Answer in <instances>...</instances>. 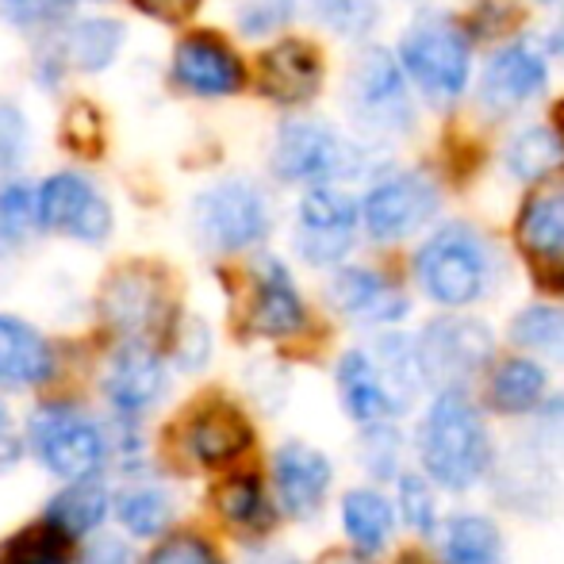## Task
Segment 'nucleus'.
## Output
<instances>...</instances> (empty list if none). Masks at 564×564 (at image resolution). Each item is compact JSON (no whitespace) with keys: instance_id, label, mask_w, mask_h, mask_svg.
<instances>
[{"instance_id":"obj_1","label":"nucleus","mask_w":564,"mask_h":564,"mask_svg":"<svg viewBox=\"0 0 564 564\" xmlns=\"http://www.w3.org/2000/svg\"><path fill=\"white\" fill-rule=\"evenodd\" d=\"M415 453L419 473L449 496L473 491L496 468L488 419L468 392H434L426 415L419 419Z\"/></svg>"},{"instance_id":"obj_2","label":"nucleus","mask_w":564,"mask_h":564,"mask_svg":"<svg viewBox=\"0 0 564 564\" xmlns=\"http://www.w3.org/2000/svg\"><path fill=\"white\" fill-rule=\"evenodd\" d=\"M415 284L431 304L460 312L480 304L496 284V253L488 238L468 224L438 227L415 250Z\"/></svg>"},{"instance_id":"obj_3","label":"nucleus","mask_w":564,"mask_h":564,"mask_svg":"<svg viewBox=\"0 0 564 564\" xmlns=\"http://www.w3.org/2000/svg\"><path fill=\"white\" fill-rule=\"evenodd\" d=\"M408 82L423 93L426 105L449 108L460 100L473 77V39L446 12H426L403 31L400 58Z\"/></svg>"},{"instance_id":"obj_4","label":"nucleus","mask_w":564,"mask_h":564,"mask_svg":"<svg viewBox=\"0 0 564 564\" xmlns=\"http://www.w3.org/2000/svg\"><path fill=\"white\" fill-rule=\"evenodd\" d=\"M188 224H193L196 242L208 253H246L269 238L273 208L253 181L227 177L193 196Z\"/></svg>"},{"instance_id":"obj_5","label":"nucleus","mask_w":564,"mask_h":564,"mask_svg":"<svg viewBox=\"0 0 564 564\" xmlns=\"http://www.w3.org/2000/svg\"><path fill=\"white\" fill-rule=\"evenodd\" d=\"M415 361L426 392H468L496 361V338L488 323L449 312L415 335Z\"/></svg>"},{"instance_id":"obj_6","label":"nucleus","mask_w":564,"mask_h":564,"mask_svg":"<svg viewBox=\"0 0 564 564\" xmlns=\"http://www.w3.org/2000/svg\"><path fill=\"white\" fill-rule=\"evenodd\" d=\"M23 446L35 453V460L58 480H77V476L100 473L112 457L108 431L74 403H43L31 411Z\"/></svg>"},{"instance_id":"obj_7","label":"nucleus","mask_w":564,"mask_h":564,"mask_svg":"<svg viewBox=\"0 0 564 564\" xmlns=\"http://www.w3.org/2000/svg\"><path fill=\"white\" fill-rule=\"evenodd\" d=\"M346 112L357 131L377 134H408L415 123V100L411 82L392 51L384 46H365L346 74Z\"/></svg>"},{"instance_id":"obj_8","label":"nucleus","mask_w":564,"mask_h":564,"mask_svg":"<svg viewBox=\"0 0 564 564\" xmlns=\"http://www.w3.org/2000/svg\"><path fill=\"white\" fill-rule=\"evenodd\" d=\"M269 170L284 185H335L361 173V150L319 119H289L276 127Z\"/></svg>"},{"instance_id":"obj_9","label":"nucleus","mask_w":564,"mask_h":564,"mask_svg":"<svg viewBox=\"0 0 564 564\" xmlns=\"http://www.w3.org/2000/svg\"><path fill=\"white\" fill-rule=\"evenodd\" d=\"M35 219L46 235L74 238L85 246L108 242L116 227L108 196L77 170H58L43 177V185H35Z\"/></svg>"},{"instance_id":"obj_10","label":"nucleus","mask_w":564,"mask_h":564,"mask_svg":"<svg viewBox=\"0 0 564 564\" xmlns=\"http://www.w3.org/2000/svg\"><path fill=\"white\" fill-rule=\"evenodd\" d=\"M442 208V188L419 170H395L380 177L357 204L361 227L372 242H403L419 235Z\"/></svg>"},{"instance_id":"obj_11","label":"nucleus","mask_w":564,"mask_h":564,"mask_svg":"<svg viewBox=\"0 0 564 564\" xmlns=\"http://www.w3.org/2000/svg\"><path fill=\"white\" fill-rule=\"evenodd\" d=\"M361 227V212L349 193L335 185H307V193L296 204V227L292 246L315 269H335L349 258Z\"/></svg>"},{"instance_id":"obj_12","label":"nucleus","mask_w":564,"mask_h":564,"mask_svg":"<svg viewBox=\"0 0 564 564\" xmlns=\"http://www.w3.org/2000/svg\"><path fill=\"white\" fill-rule=\"evenodd\" d=\"M550 85V66L545 54L527 39L499 46L480 69V85H476V100L488 116L503 119L522 112L527 105H534Z\"/></svg>"},{"instance_id":"obj_13","label":"nucleus","mask_w":564,"mask_h":564,"mask_svg":"<svg viewBox=\"0 0 564 564\" xmlns=\"http://www.w3.org/2000/svg\"><path fill=\"white\" fill-rule=\"evenodd\" d=\"M522 258L545 281H564V173L534 181L514 224ZM564 289V284H561Z\"/></svg>"},{"instance_id":"obj_14","label":"nucleus","mask_w":564,"mask_h":564,"mask_svg":"<svg viewBox=\"0 0 564 564\" xmlns=\"http://www.w3.org/2000/svg\"><path fill=\"white\" fill-rule=\"evenodd\" d=\"M173 85L196 100H227L246 89V66L227 39L193 31L173 51Z\"/></svg>"},{"instance_id":"obj_15","label":"nucleus","mask_w":564,"mask_h":564,"mask_svg":"<svg viewBox=\"0 0 564 564\" xmlns=\"http://www.w3.org/2000/svg\"><path fill=\"white\" fill-rule=\"evenodd\" d=\"M327 304L357 327H395L411 312L408 292L369 265H335V276L327 281Z\"/></svg>"},{"instance_id":"obj_16","label":"nucleus","mask_w":564,"mask_h":564,"mask_svg":"<svg viewBox=\"0 0 564 564\" xmlns=\"http://www.w3.org/2000/svg\"><path fill=\"white\" fill-rule=\"evenodd\" d=\"M335 484V465L307 442H284L273 453V499L276 511L292 522H312L323 511Z\"/></svg>"},{"instance_id":"obj_17","label":"nucleus","mask_w":564,"mask_h":564,"mask_svg":"<svg viewBox=\"0 0 564 564\" xmlns=\"http://www.w3.org/2000/svg\"><path fill=\"white\" fill-rule=\"evenodd\" d=\"M100 312L123 341H150L165 323L162 276L142 265L119 269L100 292Z\"/></svg>"},{"instance_id":"obj_18","label":"nucleus","mask_w":564,"mask_h":564,"mask_svg":"<svg viewBox=\"0 0 564 564\" xmlns=\"http://www.w3.org/2000/svg\"><path fill=\"white\" fill-rule=\"evenodd\" d=\"M307 327V304L292 281L289 265L261 258L253 269L250 296H246V330L258 338H296Z\"/></svg>"},{"instance_id":"obj_19","label":"nucleus","mask_w":564,"mask_h":564,"mask_svg":"<svg viewBox=\"0 0 564 564\" xmlns=\"http://www.w3.org/2000/svg\"><path fill=\"white\" fill-rule=\"evenodd\" d=\"M185 446L204 468H224L253 446V426L238 403L212 395L185 415Z\"/></svg>"},{"instance_id":"obj_20","label":"nucleus","mask_w":564,"mask_h":564,"mask_svg":"<svg viewBox=\"0 0 564 564\" xmlns=\"http://www.w3.org/2000/svg\"><path fill=\"white\" fill-rule=\"evenodd\" d=\"M258 89L281 108L312 105L323 89V58L307 39H281L258 58Z\"/></svg>"},{"instance_id":"obj_21","label":"nucleus","mask_w":564,"mask_h":564,"mask_svg":"<svg viewBox=\"0 0 564 564\" xmlns=\"http://www.w3.org/2000/svg\"><path fill=\"white\" fill-rule=\"evenodd\" d=\"M105 395L119 419H139L165 395V357L150 341H123L105 372Z\"/></svg>"},{"instance_id":"obj_22","label":"nucleus","mask_w":564,"mask_h":564,"mask_svg":"<svg viewBox=\"0 0 564 564\" xmlns=\"http://www.w3.org/2000/svg\"><path fill=\"white\" fill-rule=\"evenodd\" d=\"M335 384H338L341 411H346L354 426L384 423V419H403L400 403H395L392 388H388L384 372L377 369V361H372L369 349H349V354L338 357Z\"/></svg>"},{"instance_id":"obj_23","label":"nucleus","mask_w":564,"mask_h":564,"mask_svg":"<svg viewBox=\"0 0 564 564\" xmlns=\"http://www.w3.org/2000/svg\"><path fill=\"white\" fill-rule=\"evenodd\" d=\"M545 400H550V372L534 357H499L484 369V408L496 415H534Z\"/></svg>"},{"instance_id":"obj_24","label":"nucleus","mask_w":564,"mask_h":564,"mask_svg":"<svg viewBox=\"0 0 564 564\" xmlns=\"http://www.w3.org/2000/svg\"><path fill=\"white\" fill-rule=\"evenodd\" d=\"M54 346L20 315H0V388H39L54 377Z\"/></svg>"},{"instance_id":"obj_25","label":"nucleus","mask_w":564,"mask_h":564,"mask_svg":"<svg viewBox=\"0 0 564 564\" xmlns=\"http://www.w3.org/2000/svg\"><path fill=\"white\" fill-rule=\"evenodd\" d=\"M123 43L127 28L112 15H82V20H74L62 31V39L54 43V54L62 58V66L77 69V74H105L123 54Z\"/></svg>"},{"instance_id":"obj_26","label":"nucleus","mask_w":564,"mask_h":564,"mask_svg":"<svg viewBox=\"0 0 564 564\" xmlns=\"http://www.w3.org/2000/svg\"><path fill=\"white\" fill-rule=\"evenodd\" d=\"M438 564H507L503 530L488 514H449L438 522Z\"/></svg>"},{"instance_id":"obj_27","label":"nucleus","mask_w":564,"mask_h":564,"mask_svg":"<svg viewBox=\"0 0 564 564\" xmlns=\"http://www.w3.org/2000/svg\"><path fill=\"white\" fill-rule=\"evenodd\" d=\"M108 511H112V491H108L105 476L89 473L77 476V480H66V488L46 503L43 519L77 542V538L97 534L100 522L108 519Z\"/></svg>"},{"instance_id":"obj_28","label":"nucleus","mask_w":564,"mask_h":564,"mask_svg":"<svg viewBox=\"0 0 564 564\" xmlns=\"http://www.w3.org/2000/svg\"><path fill=\"white\" fill-rule=\"evenodd\" d=\"M341 530L349 538V550L365 557H380L392 542L395 530V503L380 488H349L341 496Z\"/></svg>"},{"instance_id":"obj_29","label":"nucleus","mask_w":564,"mask_h":564,"mask_svg":"<svg viewBox=\"0 0 564 564\" xmlns=\"http://www.w3.org/2000/svg\"><path fill=\"white\" fill-rule=\"evenodd\" d=\"M212 503H216L219 519L253 538L269 534V530L276 527V519H281V511H276V503L269 499L261 476H253V473H235V476H227V480H219L216 491H212Z\"/></svg>"},{"instance_id":"obj_30","label":"nucleus","mask_w":564,"mask_h":564,"mask_svg":"<svg viewBox=\"0 0 564 564\" xmlns=\"http://www.w3.org/2000/svg\"><path fill=\"white\" fill-rule=\"evenodd\" d=\"M507 341L538 361L564 365V307L527 304L507 327Z\"/></svg>"},{"instance_id":"obj_31","label":"nucleus","mask_w":564,"mask_h":564,"mask_svg":"<svg viewBox=\"0 0 564 564\" xmlns=\"http://www.w3.org/2000/svg\"><path fill=\"white\" fill-rule=\"evenodd\" d=\"M112 511L131 538H162L173 522V499L154 484H131L116 496Z\"/></svg>"},{"instance_id":"obj_32","label":"nucleus","mask_w":564,"mask_h":564,"mask_svg":"<svg viewBox=\"0 0 564 564\" xmlns=\"http://www.w3.org/2000/svg\"><path fill=\"white\" fill-rule=\"evenodd\" d=\"M0 564H74V538L39 519L0 542Z\"/></svg>"},{"instance_id":"obj_33","label":"nucleus","mask_w":564,"mask_h":564,"mask_svg":"<svg viewBox=\"0 0 564 564\" xmlns=\"http://www.w3.org/2000/svg\"><path fill=\"white\" fill-rule=\"evenodd\" d=\"M561 162H564L561 142L553 139V131L542 123L522 127V131L511 139V147H507V170H511L519 181H527V185L557 173Z\"/></svg>"},{"instance_id":"obj_34","label":"nucleus","mask_w":564,"mask_h":564,"mask_svg":"<svg viewBox=\"0 0 564 564\" xmlns=\"http://www.w3.org/2000/svg\"><path fill=\"white\" fill-rule=\"evenodd\" d=\"M361 431V442H357V460L369 473V480L384 484L400 476V457H403V434L395 426V419H384V423H369L357 426Z\"/></svg>"},{"instance_id":"obj_35","label":"nucleus","mask_w":564,"mask_h":564,"mask_svg":"<svg viewBox=\"0 0 564 564\" xmlns=\"http://www.w3.org/2000/svg\"><path fill=\"white\" fill-rule=\"evenodd\" d=\"M395 511L403 514L411 530L426 542L438 534V499H434V484L423 473H400L395 476Z\"/></svg>"},{"instance_id":"obj_36","label":"nucleus","mask_w":564,"mask_h":564,"mask_svg":"<svg viewBox=\"0 0 564 564\" xmlns=\"http://www.w3.org/2000/svg\"><path fill=\"white\" fill-rule=\"evenodd\" d=\"M35 230V185L4 177L0 181V246H23Z\"/></svg>"},{"instance_id":"obj_37","label":"nucleus","mask_w":564,"mask_h":564,"mask_svg":"<svg viewBox=\"0 0 564 564\" xmlns=\"http://www.w3.org/2000/svg\"><path fill=\"white\" fill-rule=\"evenodd\" d=\"M312 12L341 39H365L380 20L377 0H312Z\"/></svg>"},{"instance_id":"obj_38","label":"nucleus","mask_w":564,"mask_h":564,"mask_svg":"<svg viewBox=\"0 0 564 564\" xmlns=\"http://www.w3.org/2000/svg\"><path fill=\"white\" fill-rule=\"evenodd\" d=\"M69 12H74V0H0V15L31 35H43V31L66 23Z\"/></svg>"},{"instance_id":"obj_39","label":"nucleus","mask_w":564,"mask_h":564,"mask_svg":"<svg viewBox=\"0 0 564 564\" xmlns=\"http://www.w3.org/2000/svg\"><path fill=\"white\" fill-rule=\"evenodd\" d=\"M62 147L77 158L100 154V112L89 100H74L62 116Z\"/></svg>"},{"instance_id":"obj_40","label":"nucleus","mask_w":564,"mask_h":564,"mask_svg":"<svg viewBox=\"0 0 564 564\" xmlns=\"http://www.w3.org/2000/svg\"><path fill=\"white\" fill-rule=\"evenodd\" d=\"M31 150V123L15 100H0V173H15Z\"/></svg>"},{"instance_id":"obj_41","label":"nucleus","mask_w":564,"mask_h":564,"mask_svg":"<svg viewBox=\"0 0 564 564\" xmlns=\"http://www.w3.org/2000/svg\"><path fill=\"white\" fill-rule=\"evenodd\" d=\"M170 354H173V365H177V369L200 372L204 365H208V357H212V330H208V323L193 319V315H188V319H181L177 327H173Z\"/></svg>"},{"instance_id":"obj_42","label":"nucleus","mask_w":564,"mask_h":564,"mask_svg":"<svg viewBox=\"0 0 564 564\" xmlns=\"http://www.w3.org/2000/svg\"><path fill=\"white\" fill-rule=\"evenodd\" d=\"M147 564H227L219 550L200 534H170L150 550Z\"/></svg>"},{"instance_id":"obj_43","label":"nucleus","mask_w":564,"mask_h":564,"mask_svg":"<svg viewBox=\"0 0 564 564\" xmlns=\"http://www.w3.org/2000/svg\"><path fill=\"white\" fill-rule=\"evenodd\" d=\"M77 564H139V553L131 550V542H119V538L100 534L97 542H89V550L82 553Z\"/></svg>"},{"instance_id":"obj_44","label":"nucleus","mask_w":564,"mask_h":564,"mask_svg":"<svg viewBox=\"0 0 564 564\" xmlns=\"http://www.w3.org/2000/svg\"><path fill=\"white\" fill-rule=\"evenodd\" d=\"M131 4L158 23H185L188 15L204 4V0H131Z\"/></svg>"},{"instance_id":"obj_45","label":"nucleus","mask_w":564,"mask_h":564,"mask_svg":"<svg viewBox=\"0 0 564 564\" xmlns=\"http://www.w3.org/2000/svg\"><path fill=\"white\" fill-rule=\"evenodd\" d=\"M23 449H28V446H23L20 431L12 426V419H8V411H4V403H0V473H8V468L20 465Z\"/></svg>"},{"instance_id":"obj_46","label":"nucleus","mask_w":564,"mask_h":564,"mask_svg":"<svg viewBox=\"0 0 564 564\" xmlns=\"http://www.w3.org/2000/svg\"><path fill=\"white\" fill-rule=\"evenodd\" d=\"M315 564H372V557H365V553H357V550H330Z\"/></svg>"},{"instance_id":"obj_47","label":"nucleus","mask_w":564,"mask_h":564,"mask_svg":"<svg viewBox=\"0 0 564 564\" xmlns=\"http://www.w3.org/2000/svg\"><path fill=\"white\" fill-rule=\"evenodd\" d=\"M392 564H438V557H431V553L419 550V545H408L403 553H395Z\"/></svg>"},{"instance_id":"obj_48","label":"nucleus","mask_w":564,"mask_h":564,"mask_svg":"<svg viewBox=\"0 0 564 564\" xmlns=\"http://www.w3.org/2000/svg\"><path fill=\"white\" fill-rule=\"evenodd\" d=\"M550 131H553V139L561 142V150H564V100H557V105H553V116H550Z\"/></svg>"},{"instance_id":"obj_49","label":"nucleus","mask_w":564,"mask_h":564,"mask_svg":"<svg viewBox=\"0 0 564 564\" xmlns=\"http://www.w3.org/2000/svg\"><path fill=\"white\" fill-rule=\"evenodd\" d=\"M253 4H292L296 8V0H253Z\"/></svg>"},{"instance_id":"obj_50","label":"nucleus","mask_w":564,"mask_h":564,"mask_svg":"<svg viewBox=\"0 0 564 564\" xmlns=\"http://www.w3.org/2000/svg\"><path fill=\"white\" fill-rule=\"evenodd\" d=\"M545 4H561V0H545Z\"/></svg>"},{"instance_id":"obj_51","label":"nucleus","mask_w":564,"mask_h":564,"mask_svg":"<svg viewBox=\"0 0 564 564\" xmlns=\"http://www.w3.org/2000/svg\"><path fill=\"white\" fill-rule=\"evenodd\" d=\"M411 4H419V0H411Z\"/></svg>"}]
</instances>
